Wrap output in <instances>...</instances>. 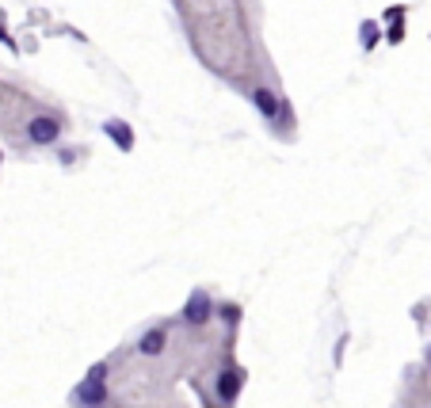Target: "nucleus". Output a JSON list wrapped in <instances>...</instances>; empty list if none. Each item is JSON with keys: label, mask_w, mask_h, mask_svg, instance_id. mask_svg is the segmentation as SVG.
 <instances>
[{"label": "nucleus", "mask_w": 431, "mask_h": 408, "mask_svg": "<svg viewBox=\"0 0 431 408\" xmlns=\"http://www.w3.org/2000/svg\"><path fill=\"white\" fill-rule=\"evenodd\" d=\"M210 294L206 290H195L191 298H187V306H183V320L187 325H206V320H210Z\"/></svg>", "instance_id": "nucleus-1"}, {"label": "nucleus", "mask_w": 431, "mask_h": 408, "mask_svg": "<svg viewBox=\"0 0 431 408\" xmlns=\"http://www.w3.org/2000/svg\"><path fill=\"white\" fill-rule=\"evenodd\" d=\"M58 134H61V126H58V119H50V115L31 119V126H27V138H31L35 145H50V141H58Z\"/></svg>", "instance_id": "nucleus-2"}, {"label": "nucleus", "mask_w": 431, "mask_h": 408, "mask_svg": "<svg viewBox=\"0 0 431 408\" xmlns=\"http://www.w3.org/2000/svg\"><path fill=\"white\" fill-rule=\"evenodd\" d=\"M77 401L80 404H107V385H103V378H84L77 385Z\"/></svg>", "instance_id": "nucleus-3"}, {"label": "nucleus", "mask_w": 431, "mask_h": 408, "mask_svg": "<svg viewBox=\"0 0 431 408\" xmlns=\"http://www.w3.org/2000/svg\"><path fill=\"white\" fill-rule=\"evenodd\" d=\"M103 134H107L111 141H115V145L123 149V153H130V149H134V134H130V126H126V122L111 119L107 126H103Z\"/></svg>", "instance_id": "nucleus-4"}, {"label": "nucleus", "mask_w": 431, "mask_h": 408, "mask_svg": "<svg viewBox=\"0 0 431 408\" xmlns=\"http://www.w3.org/2000/svg\"><path fill=\"white\" fill-rule=\"evenodd\" d=\"M252 103H256V111L264 119H279V96H275V92L256 88V92H252Z\"/></svg>", "instance_id": "nucleus-5"}, {"label": "nucleus", "mask_w": 431, "mask_h": 408, "mask_svg": "<svg viewBox=\"0 0 431 408\" xmlns=\"http://www.w3.org/2000/svg\"><path fill=\"white\" fill-rule=\"evenodd\" d=\"M164 344H168L164 328H149L145 336H142V344H138V351H142V355H161Z\"/></svg>", "instance_id": "nucleus-6"}, {"label": "nucleus", "mask_w": 431, "mask_h": 408, "mask_svg": "<svg viewBox=\"0 0 431 408\" xmlns=\"http://www.w3.org/2000/svg\"><path fill=\"white\" fill-rule=\"evenodd\" d=\"M237 389H241V370H226V374L218 378V397L221 401H233Z\"/></svg>", "instance_id": "nucleus-7"}, {"label": "nucleus", "mask_w": 431, "mask_h": 408, "mask_svg": "<svg viewBox=\"0 0 431 408\" xmlns=\"http://www.w3.org/2000/svg\"><path fill=\"white\" fill-rule=\"evenodd\" d=\"M359 35H363V46H367V50H370V46H378V27H374V23H363Z\"/></svg>", "instance_id": "nucleus-8"}, {"label": "nucleus", "mask_w": 431, "mask_h": 408, "mask_svg": "<svg viewBox=\"0 0 431 408\" xmlns=\"http://www.w3.org/2000/svg\"><path fill=\"white\" fill-rule=\"evenodd\" d=\"M88 378H107V363H96L88 370Z\"/></svg>", "instance_id": "nucleus-9"}, {"label": "nucleus", "mask_w": 431, "mask_h": 408, "mask_svg": "<svg viewBox=\"0 0 431 408\" xmlns=\"http://www.w3.org/2000/svg\"><path fill=\"white\" fill-rule=\"evenodd\" d=\"M0 42H8V31H4V27H0Z\"/></svg>", "instance_id": "nucleus-10"}]
</instances>
